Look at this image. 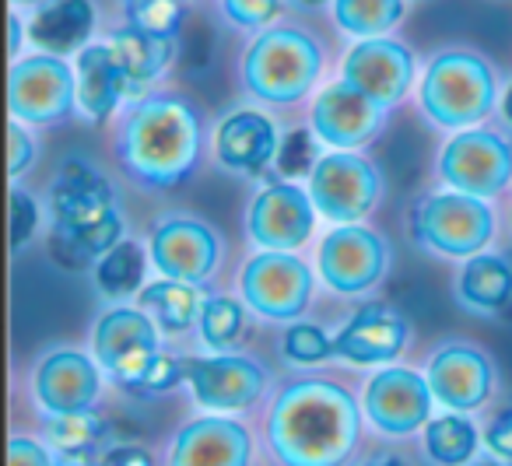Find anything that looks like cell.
<instances>
[{
	"label": "cell",
	"mask_w": 512,
	"mask_h": 466,
	"mask_svg": "<svg viewBox=\"0 0 512 466\" xmlns=\"http://www.w3.org/2000/svg\"><path fill=\"white\" fill-rule=\"evenodd\" d=\"M197 288L200 284L162 277V281H151L137 291V309L148 312L162 333H186L204 309V298L197 295Z\"/></svg>",
	"instance_id": "28"
},
{
	"label": "cell",
	"mask_w": 512,
	"mask_h": 466,
	"mask_svg": "<svg viewBox=\"0 0 512 466\" xmlns=\"http://www.w3.org/2000/svg\"><path fill=\"white\" fill-rule=\"evenodd\" d=\"M313 270L302 263L288 249H264L253 260H246L239 274L242 302L256 312V316L285 323L306 312L309 298H313Z\"/></svg>",
	"instance_id": "10"
},
{
	"label": "cell",
	"mask_w": 512,
	"mask_h": 466,
	"mask_svg": "<svg viewBox=\"0 0 512 466\" xmlns=\"http://www.w3.org/2000/svg\"><path fill=\"white\" fill-rule=\"evenodd\" d=\"M281 137L271 116L260 109H235L214 130V155L228 172L260 176L271 162H278Z\"/></svg>",
	"instance_id": "23"
},
{
	"label": "cell",
	"mask_w": 512,
	"mask_h": 466,
	"mask_svg": "<svg viewBox=\"0 0 512 466\" xmlns=\"http://www.w3.org/2000/svg\"><path fill=\"white\" fill-rule=\"evenodd\" d=\"M470 466H502V463H498V459H474Z\"/></svg>",
	"instance_id": "48"
},
{
	"label": "cell",
	"mask_w": 512,
	"mask_h": 466,
	"mask_svg": "<svg viewBox=\"0 0 512 466\" xmlns=\"http://www.w3.org/2000/svg\"><path fill=\"white\" fill-rule=\"evenodd\" d=\"M15 4H46V0H15Z\"/></svg>",
	"instance_id": "49"
},
{
	"label": "cell",
	"mask_w": 512,
	"mask_h": 466,
	"mask_svg": "<svg viewBox=\"0 0 512 466\" xmlns=\"http://www.w3.org/2000/svg\"><path fill=\"white\" fill-rule=\"evenodd\" d=\"M264 428L281 466H344L362 438V407L334 379H295L274 396Z\"/></svg>",
	"instance_id": "1"
},
{
	"label": "cell",
	"mask_w": 512,
	"mask_h": 466,
	"mask_svg": "<svg viewBox=\"0 0 512 466\" xmlns=\"http://www.w3.org/2000/svg\"><path fill=\"white\" fill-rule=\"evenodd\" d=\"M481 438H484V445H488V449L495 452L498 459L512 463V407L509 410H498V414L488 421V428H484Z\"/></svg>",
	"instance_id": "41"
},
{
	"label": "cell",
	"mask_w": 512,
	"mask_h": 466,
	"mask_svg": "<svg viewBox=\"0 0 512 466\" xmlns=\"http://www.w3.org/2000/svg\"><path fill=\"white\" fill-rule=\"evenodd\" d=\"M32 43L46 53L85 50L95 32V4L92 0H46L32 18Z\"/></svg>",
	"instance_id": "26"
},
{
	"label": "cell",
	"mask_w": 512,
	"mask_h": 466,
	"mask_svg": "<svg viewBox=\"0 0 512 466\" xmlns=\"http://www.w3.org/2000/svg\"><path fill=\"white\" fill-rule=\"evenodd\" d=\"M92 354L123 389L141 393L144 379L151 375L155 361L162 358L158 344V323L144 309L116 305L102 312L92 333Z\"/></svg>",
	"instance_id": "7"
},
{
	"label": "cell",
	"mask_w": 512,
	"mask_h": 466,
	"mask_svg": "<svg viewBox=\"0 0 512 466\" xmlns=\"http://www.w3.org/2000/svg\"><path fill=\"white\" fill-rule=\"evenodd\" d=\"M116 158L134 183L176 190L200 165V116L179 95H148L123 113Z\"/></svg>",
	"instance_id": "2"
},
{
	"label": "cell",
	"mask_w": 512,
	"mask_h": 466,
	"mask_svg": "<svg viewBox=\"0 0 512 466\" xmlns=\"http://www.w3.org/2000/svg\"><path fill=\"white\" fill-rule=\"evenodd\" d=\"M362 466H411V463L400 459V456H379V459H369V463H362Z\"/></svg>",
	"instance_id": "44"
},
{
	"label": "cell",
	"mask_w": 512,
	"mask_h": 466,
	"mask_svg": "<svg viewBox=\"0 0 512 466\" xmlns=\"http://www.w3.org/2000/svg\"><path fill=\"white\" fill-rule=\"evenodd\" d=\"M99 466H155V456L141 445H113L99 459Z\"/></svg>",
	"instance_id": "42"
},
{
	"label": "cell",
	"mask_w": 512,
	"mask_h": 466,
	"mask_svg": "<svg viewBox=\"0 0 512 466\" xmlns=\"http://www.w3.org/2000/svg\"><path fill=\"white\" fill-rule=\"evenodd\" d=\"M407 337H411V326L393 305L369 302L334 337V354L351 365H386L404 354Z\"/></svg>",
	"instance_id": "22"
},
{
	"label": "cell",
	"mask_w": 512,
	"mask_h": 466,
	"mask_svg": "<svg viewBox=\"0 0 512 466\" xmlns=\"http://www.w3.org/2000/svg\"><path fill=\"white\" fill-rule=\"evenodd\" d=\"M11 116L29 127H50L71 116L78 106V71L57 53L15 60L8 78Z\"/></svg>",
	"instance_id": "9"
},
{
	"label": "cell",
	"mask_w": 512,
	"mask_h": 466,
	"mask_svg": "<svg viewBox=\"0 0 512 466\" xmlns=\"http://www.w3.org/2000/svg\"><path fill=\"white\" fill-rule=\"evenodd\" d=\"M200 340H204L211 351L225 354L228 347H235V340L242 337V326H246V309L242 302L228 295H211L204 298V309H200Z\"/></svg>",
	"instance_id": "33"
},
{
	"label": "cell",
	"mask_w": 512,
	"mask_h": 466,
	"mask_svg": "<svg viewBox=\"0 0 512 466\" xmlns=\"http://www.w3.org/2000/svg\"><path fill=\"white\" fill-rule=\"evenodd\" d=\"M29 123L15 120L8 127V176L18 179L25 169H32V162H36V144H32L29 137Z\"/></svg>",
	"instance_id": "39"
},
{
	"label": "cell",
	"mask_w": 512,
	"mask_h": 466,
	"mask_svg": "<svg viewBox=\"0 0 512 466\" xmlns=\"http://www.w3.org/2000/svg\"><path fill=\"white\" fill-rule=\"evenodd\" d=\"M50 211V253L67 270L95 267L109 249L123 242V214L116 207L113 186L81 158H67L64 169L57 172Z\"/></svg>",
	"instance_id": "3"
},
{
	"label": "cell",
	"mask_w": 512,
	"mask_h": 466,
	"mask_svg": "<svg viewBox=\"0 0 512 466\" xmlns=\"http://www.w3.org/2000/svg\"><path fill=\"white\" fill-rule=\"evenodd\" d=\"M334 18L351 36L372 39L404 18V0H334Z\"/></svg>",
	"instance_id": "32"
},
{
	"label": "cell",
	"mask_w": 512,
	"mask_h": 466,
	"mask_svg": "<svg viewBox=\"0 0 512 466\" xmlns=\"http://www.w3.org/2000/svg\"><path fill=\"white\" fill-rule=\"evenodd\" d=\"M323 74V46L295 25H274L249 43L242 57V81L249 95L267 106L302 102Z\"/></svg>",
	"instance_id": "4"
},
{
	"label": "cell",
	"mask_w": 512,
	"mask_h": 466,
	"mask_svg": "<svg viewBox=\"0 0 512 466\" xmlns=\"http://www.w3.org/2000/svg\"><path fill=\"white\" fill-rule=\"evenodd\" d=\"M8 211H11V253H22L25 242H29L39 228V204L22 186H11Z\"/></svg>",
	"instance_id": "37"
},
{
	"label": "cell",
	"mask_w": 512,
	"mask_h": 466,
	"mask_svg": "<svg viewBox=\"0 0 512 466\" xmlns=\"http://www.w3.org/2000/svg\"><path fill=\"white\" fill-rule=\"evenodd\" d=\"M425 379L442 407L467 414V410L488 403L491 389H495V365L474 344H442L428 358Z\"/></svg>",
	"instance_id": "18"
},
{
	"label": "cell",
	"mask_w": 512,
	"mask_h": 466,
	"mask_svg": "<svg viewBox=\"0 0 512 466\" xmlns=\"http://www.w3.org/2000/svg\"><path fill=\"white\" fill-rule=\"evenodd\" d=\"M267 368L246 354H214L186 361V386L204 410L239 414L267 393Z\"/></svg>",
	"instance_id": "14"
},
{
	"label": "cell",
	"mask_w": 512,
	"mask_h": 466,
	"mask_svg": "<svg viewBox=\"0 0 512 466\" xmlns=\"http://www.w3.org/2000/svg\"><path fill=\"white\" fill-rule=\"evenodd\" d=\"M253 438L232 417H193L176 431L169 466H249Z\"/></svg>",
	"instance_id": "21"
},
{
	"label": "cell",
	"mask_w": 512,
	"mask_h": 466,
	"mask_svg": "<svg viewBox=\"0 0 512 466\" xmlns=\"http://www.w3.org/2000/svg\"><path fill=\"white\" fill-rule=\"evenodd\" d=\"M148 253L158 274L204 284L221 263V239L197 214H165L151 228Z\"/></svg>",
	"instance_id": "13"
},
{
	"label": "cell",
	"mask_w": 512,
	"mask_h": 466,
	"mask_svg": "<svg viewBox=\"0 0 512 466\" xmlns=\"http://www.w3.org/2000/svg\"><path fill=\"white\" fill-rule=\"evenodd\" d=\"M316 204L309 190L295 183H267L246 211V232L264 249H299L316 228Z\"/></svg>",
	"instance_id": "16"
},
{
	"label": "cell",
	"mask_w": 512,
	"mask_h": 466,
	"mask_svg": "<svg viewBox=\"0 0 512 466\" xmlns=\"http://www.w3.org/2000/svg\"><path fill=\"white\" fill-rule=\"evenodd\" d=\"M8 466H60V463H53L50 449H46L43 442H36V438L11 435V442H8Z\"/></svg>",
	"instance_id": "40"
},
{
	"label": "cell",
	"mask_w": 512,
	"mask_h": 466,
	"mask_svg": "<svg viewBox=\"0 0 512 466\" xmlns=\"http://www.w3.org/2000/svg\"><path fill=\"white\" fill-rule=\"evenodd\" d=\"M477 428L474 421L456 410V414L432 417L425 424V456L435 466H470L477 456Z\"/></svg>",
	"instance_id": "29"
},
{
	"label": "cell",
	"mask_w": 512,
	"mask_h": 466,
	"mask_svg": "<svg viewBox=\"0 0 512 466\" xmlns=\"http://www.w3.org/2000/svg\"><path fill=\"white\" fill-rule=\"evenodd\" d=\"M383 193V176L379 169L358 151H327L309 172V197L316 211L330 218L334 225H355L369 218Z\"/></svg>",
	"instance_id": "8"
},
{
	"label": "cell",
	"mask_w": 512,
	"mask_h": 466,
	"mask_svg": "<svg viewBox=\"0 0 512 466\" xmlns=\"http://www.w3.org/2000/svg\"><path fill=\"white\" fill-rule=\"evenodd\" d=\"M491 235H495V211L474 193H432L411 211V239L439 256L470 260L488 246Z\"/></svg>",
	"instance_id": "6"
},
{
	"label": "cell",
	"mask_w": 512,
	"mask_h": 466,
	"mask_svg": "<svg viewBox=\"0 0 512 466\" xmlns=\"http://www.w3.org/2000/svg\"><path fill=\"white\" fill-rule=\"evenodd\" d=\"M383 123L386 109L365 92H358L355 85H348L344 78L323 88L313 102V134L330 148H365V144L379 137Z\"/></svg>",
	"instance_id": "17"
},
{
	"label": "cell",
	"mask_w": 512,
	"mask_h": 466,
	"mask_svg": "<svg viewBox=\"0 0 512 466\" xmlns=\"http://www.w3.org/2000/svg\"><path fill=\"white\" fill-rule=\"evenodd\" d=\"M432 386L411 368H383L365 386V417L390 438H407L432 421Z\"/></svg>",
	"instance_id": "15"
},
{
	"label": "cell",
	"mask_w": 512,
	"mask_h": 466,
	"mask_svg": "<svg viewBox=\"0 0 512 466\" xmlns=\"http://www.w3.org/2000/svg\"><path fill=\"white\" fill-rule=\"evenodd\" d=\"M344 81L376 99L383 109H393L414 81V57L397 39H362L344 57Z\"/></svg>",
	"instance_id": "19"
},
{
	"label": "cell",
	"mask_w": 512,
	"mask_h": 466,
	"mask_svg": "<svg viewBox=\"0 0 512 466\" xmlns=\"http://www.w3.org/2000/svg\"><path fill=\"white\" fill-rule=\"evenodd\" d=\"M8 29H11V39H8V43H11V57H18V50H22V18L11 15L8 18Z\"/></svg>",
	"instance_id": "43"
},
{
	"label": "cell",
	"mask_w": 512,
	"mask_h": 466,
	"mask_svg": "<svg viewBox=\"0 0 512 466\" xmlns=\"http://www.w3.org/2000/svg\"><path fill=\"white\" fill-rule=\"evenodd\" d=\"M439 176L449 190L498 197L512 183V144L502 134L484 127H467L449 137L439 155Z\"/></svg>",
	"instance_id": "12"
},
{
	"label": "cell",
	"mask_w": 512,
	"mask_h": 466,
	"mask_svg": "<svg viewBox=\"0 0 512 466\" xmlns=\"http://www.w3.org/2000/svg\"><path fill=\"white\" fill-rule=\"evenodd\" d=\"M456 295L474 312H502L512 305V260L498 253H477L460 267Z\"/></svg>",
	"instance_id": "27"
},
{
	"label": "cell",
	"mask_w": 512,
	"mask_h": 466,
	"mask_svg": "<svg viewBox=\"0 0 512 466\" xmlns=\"http://www.w3.org/2000/svg\"><path fill=\"white\" fill-rule=\"evenodd\" d=\"M316 267L330 291L337 295H365L390 270V246L379 232L365 225H334L316 249Z\"/></svg>",
	"instance_id": "11"
},
{
	"label": "cell",
	"mask_w": 512,
	"mask_h": 466,
	"mask_svg": "<svg viewBox=\"0 0 512 466\" xmlns=\"http://www.w3.org/2000/svg\"><path fill=\"white\" fill-rule=\"evenodd\" d=\"M144 270H148V253H144L141 242L123 239L120 246H113L99 263H95V288L99 295L123 302V298H134L144 284Z\"/></svg>",
	"instance_id": "30"
},
{
	"label": "cell",
	"mask_w": 512,
	"mask_h": 466,
	"mask_svg": "<svg viewBox=\"0 0 512 466\" xmlns=\"http://www.w3.org/2000/svg\"><path fill=\"white\" fill-rule=\"evenodd\" d=\"M74 71H78V109L88 120L106 123L127 99V81L109 53V43H88L78 53Z\"/></svg>",
	"instance_id": "24"
},
{
	"label": "cell",
	"mask_w": 512,
	"mask_h": 466,
	"mask_svg": "<svg viewBox=\"0 0 512 466\" xmlns=\"http://www.w3.org/2000/svg\"><path fill=\"white\" fill-rule=\"evenodd\" d=\"M183 0H127V22L151 36L176 39L183 29Z\"/></svg>",
	"instance_id": "34"
},
{
	"label": "cell",
	"mask_w": 512,
	"mask_h": 466,
	"mask_svg": "<svg viewBox=\"0 0 512 466\" xmlns=\"http://www.w3.org/2000/svg\"><path fill=\"white\" fill-rule=\"evenodd\" d=\"M221 11L235 29L246 32H264L278 18L281 0H221Z\"/></svg>",
	"instance_id": "36"
},
{
	"label": "cell",
	"mask_w": 512,
	"mask_h": 466,
	"mask_svg": "<svg viewBox=\"0 0 512 466\" xmlns=\"http://www.w3.org/2000/svg\"><path fill=\"white\" fill-rule=\"evenodd\" d=\"M498 85L491 64L474 50H442L421 78V113L442 130L477 127L495 109Z\"/></svg>",
	"instance_id": "5"
},
{
	"label": "cell",
	"mask_w": 512,
	"mask_h": 466,
	"mask_svg": "<svg viewBox=\"0 0 512 466\" xmlns=\"http://www.w3.org/2000/svg\"><path fill=\"white\" fill-rule=\"evenodd\" d=\"M316 162H320V158H316V144L309 130H292V134L281 141L278 169L285 172V176H309Z\"/></svg>",
	"instance_id": "38"
},
{
	"label": "cell",
	"mask_w": 512,
	"mask_h": 466,
	"mask_svg": "<svg viewBox=\"0 0 512 466\" xmlns=\"http://www.w3.org/2000/svg\"><path fill=\"white\" fill-rule=\"evenodd\" d=\"M281 351L292 365H320L334 354V337L316 323H292L281 337Z\"/></svg>",
	"instance_id": "35"
},
{
	"label": "cell",
	"mask_w": 512,
	"mask_h": 466,
	"mask_svg": "<svg viewBox=\"0 0 512 466\" xmlns=\"http://www.w3.org/2000/svg\"><path fill=\"white\" fill-rule=\"evenodd\" d=\"M60 466H99V463H88V456H67L60 459Z\"/></svg>",
	"instance_id": "46"
},
{
	"label": "cell",
	"mask_w": 512,
	"mask_h": 466,
	"mask_svg": "<svg viewBox=\"0 0 512 466\" xmlns=\"http://www.w3.org/2000/svg\"><path fill=\"white\" fill-rule=\"evenodd\" d=\"M43 438L50 442L60 459L67 456H92L106 438V421L95 410H74V414H46Z\"/></svg>",
	"instance_id": "31"
},
{
	"label": "cell",
	"mask_w": 512,
	"mask_h": 466,
	"mask_svg": "<svg viewBox=\"0 0 512 466\" xmlns=\"http://www.w3.org/2000/svg\"><path fill=\"white\" fill-rule=\"evenodd\" d=\"M299 8H306V11H316V8H327L330 0H295Z\"/></svg>",
	"instance_id": "47"
},
{
	"label": "cell",
	"mask_w": 512,
	"mask_h": 466,
	"mask_svg": "<svg viewBox=\"0 0 512 466\" xmlns=\"http://www.w3.org/2000/svg\"><path fill=\"white\" fill-rule=\"evenodd\" d=\"M502 116H505V123L512 127V85L505 88V99H502Z\"/></svg>",
	"instance_id": "45"
},
{
	"label": "cell",
	"mask_w": 512,
	"mask_h": 466,
	"mask_svg": "<svg viewBox=\"0 0 512 466\" xmlns=\"http://www.w3.org/2000/svg\"><path fill=\"white\" fill-rule=\"evenodd\" d=\"M92 358L85 351H74V347H57L39 361L36 375H32V393L46 414H74V410L95 407L102 375L99 361Z\"/></svg>",
	"instance_id": "20"
},
{
	"label": "cell",
	"mask_w": 512,
	"mask_h": 466,
	"mask_svg": "<svg viewBox=\"0 0 512 466\" xmlns=\"http://www.w3.org/2000/svg\"><path fill=\"white\" fill-rule=\"evenodd\" d=\"M109 53H113L116 67H120L123 81H127V99H137L165 67L176 57V39L165 36H151V32H141L134 25L113 32L109 39Z\"/></svg>",
	"instance_id": "25"
}]
</instances>
